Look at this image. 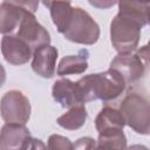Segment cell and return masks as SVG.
Segmentation results:
<instances>
[{"label": "cell", "mask_w": 150, "mask_h": 150, "mask_svg": "<svg viewBox=\"0 0 150 150\" xmlns=\"http://www.w3.org/2000/svg\"><path fill=\"white\" fill-rule=\"evenodd\" d=\"M52 95L53 98L63 108H73L84 103L77 82H73L68 79H60L55 81Z\"/></svg>", "instance_id": "8fae6325"}, {"label": "cell", "mask_w": 150, "mask_h": 150, "mask_svg": "<svg viewBox=\"0 0 150 150\" xmlns=\"http://www.w3.org/2000/svg\"><path fill=\"white\" fill-rule=\"evenodd\" d=\"M125 150H149V148H146L145 145H142V144H134V145H130L129 148H127Z\"/></svg>", "instance_id": "603a6c76"}, {"label": "cell", "mask_w": 150, "mask_h": 150, "mask_svg": "<svg viewBox=\"0 0 150 150\" xmlns=\"http://www.w3.org/2000/svg\"><path fill=\"white\" fill-rule=\"evenodd\" d=\"M87 117L88 114L84 104H80L70 108L67 112L57 117L56 122L61 128L66 130H77L86 123Z\"/></svg>", "instance_id": "2e32d148"}, {"label": "cell", "mask_w": 150, "mask_h": 150, "mask_svg": "<svg viewBox=\"0 0 150 150\" xmlns=\"http://www.w3.org/2000/svg\"><path fill=\"white\" fill-rule=\"evenodd\" d=\"M30 111L29 100L20 90H9L1 97V117L6 123L26 124Z\"/></svg>", "instance_id": "8992f818"}, {"label": "cell", "mask_w": 150, "mask_h": 150, "mask_svg": "<svg viewBox=\"0 0 150 150\" xmlns=\"http://www.w3.org/2000/svg\"><path fill=\"white\" fill-rule=\"evenodd\" d=\"M62 35L75 43L94 45L100 38V27L88 12L81 7H74L71 19Z\"/></svg>", "instance_id": "277c9868"}, {"label": "cell", "mask_w": 150, "mask_h": 150, "mask_svg": "<svg viewBox=\"0 0 150 150\" xmlns=\"http://www.w3.org/2000/svg\"><path fill=\"white\" fill-rule=\"evenodd\" d=\"M124 125L125 121L121 110L110 105L103 107L95 118V128L98 131V134L123 130Z\"/></svg>", "instance_id": "4fadbf2b"}, {"label": "cell", "mask_w": 150, "mask_h": 150, "mask_svg": "<svg viewBox=\"0 0 150 150\" xmlns=\"http://www.w3.org/2000/svg\"><path fill=\"white\" fill-rule=\"evenodd\" d=\"M39 4L33 1H2L0 4V32L4 35L16 34L27 12H35Z\"/></svg>", "instance_id": "5b68a950"}, {"label": "cell", "mask_w": 150, "mask_h": 150, "mask_svg": "<svg viewBox=\"0 0 150 150\" xmlns=\"http://www.w3.org/2000/svg\"><path fill=\"white\" fill-rule=\"evenodd\" d=\"M118 12L135 18L143 27L150 22V2L141 1H120Z\"/></svg>", "instance_id": "e0dca14e"}, {"label": "cell", "mask_w": 150, "mask_h": 150, "mask_svg": "<svg viewBox=\"0 0 150 150\" xmlns=\"http://www.w3.org/2000/svg\"><path fill=\"white\" fill-rule=\"evenodd\" d=\"M43 5L49 8L52 20H53L54 25L56 26L59 33L63 34L70 19H71V15H73L74 7H73L71 2H68V1H47V2H43Z\"/></svg>", "instance_id": "9a60e30c"}, {"label": "cell", "mask_w": 150, "mask_h": 150, "mask_svg": "<svg viewBox=\"0 0 150 150\" xmlns=\"http://www.w3.org/2000/svg\"><path fill=\"white\" fill-rule=\"evenodd\" d=\"M23 150H48V148L41 139L30 137Z\"/></svg>", "instance_id": "44dd1931"}, {"label": "cell", "mask_w": 150, "mask_h": 150, "mask_svg": "<svg viewBox=\"0 0 150 150\" xmlns=\"http://www.w3.org/2000/svg\"><path fill=\"white\" fill-rule=\"evenodd\" d=\"M57 55L59 52L54 46L47 45L38 48L36 50H34L33 54V61H32L33 71L45 79L53 77L55 75Z\"/></svg>", "instance_id": "7c38bea8"}, {"label": "cell", "mask_w": 150, "mask_h": 150, "mask_svg": "<svg viewBox=\"0 0 150 150\" xmlns=\"http://www.w3.org/2000/svg\"><path fill=\"white\" fill-rule=\"evenodd\" d=\"M89 53L86 49L80 50L77 55H68L60 60L56 74L59 76H66L70 74H82L88 69Z\"/></svg>", "instance_id": "5bb4252c"}, {"label": "cell", "mask_w": 150, "mask_h": 150, "mask_svg": "<svg viewBox=\"0 0 150 150\" xmlns=\"http://www.w3.org/2000/svg\"><path fill=\"white\" fill-rule=\"evenodd\" d=\"M1 53L4 59L13 66H21L29 61L34 50L19 36L4 35L1 39Z\"/></svg>", "instance_id": "ba28073f"}, {"label": "cell", "mask_w": 150, "mask_h": 150, "mask_svg": "<svg viewBox=\"0 0 150 150\" xmlns=\"http://www.w3.org/2000/svg\"><path fill=\"white\" fill-rule=\"evenodd\" d=\"M136 54L138 55V57L142 61H144L145 63L150 64V40H149V42L146 45H144L139 49H137V53Z\"/></svg>", "instance_id": "7402d4cb"}, {"label": "cell", "mask_w": 150, "mask_h": 150, "mask_svg": "<svg viewBox=\"0 0 150 150\" xmlns=\"http://www.w3.org/2000/svg\"><path fill=\"white\" fill-rule=\"evenodd\" d=\"M15 35L27 42L33 50L50 43L49 32L36 20L34 13L30 11L25 15Z\"/></svg>", "instance_id": "52a82bcc"}, {"label": "cell", "mask_w": 150, "mask_h": 150, "mask_svg": "<svg viewBox=\"0 0 150 150\" xmlns=\"http://www.w3.org/2000/svg\"><path fill=\"white\" fill-rule=\"evenodd\" d=\"M120 110L125 124L141 135L150 134V101L138 93H129L122 101Z\"/></svg>", "instance_id": "3957f363"}, {"label": "cell", "mask_w": 150, "mask_h": 150, "mask_svg": "<svg viewBox=\"0 0 150 150\" xmlns=\"http://www.w3.org/2000/svg\"><path fill=\"white\" fill-rule=\"evenodd\" d=\"M142 25L132 16L118 12L110 22V41L118 54L132 53L139 42Z\"/></svg>", "instance_id": "7a4b0ae2"}, {"label": "cell", "mask_w": 150, "mask_h": 150, "mask_svg": "<svg viewBox=\"0 0 150 150\" xmlns=\"http://www.w3.org/2000/svg\"><path fill=\"white\" fill-rule=\"evenodd\" d=\"M30 137L25 124L5 123L0 134V150H23Z\"/></svg>", "instance_id": "30bf717a"}, {"label": "cell", "mask_w": 150, "mask_h": 150, "mask_svg": "<svg viewBox=\"0 0 150 150\" xmlns=\"http://www.w3.org/2000/svg\"><path fill=\"white\" fill-rule=\"evenodd\" d=\"M96 143L100 150H125L127 149V137L123 130L107 131V132L98 134V138Z\"/></svg>", "instance_id": "ac0fdd59"}, {"label": "cell", "mask_w": 150, "mask_h": 150, "mask_svg": "<svg viewBox=\"0 0 150 150\" xmlns=\"http://www.w3.org/2000/svg\"><path fill=\"white\" fill-rule=\"evenodd\" d=\"M47 148L48 150H74V144L69 138L62 135L53 134L48 138Z\"/></svg>", "instance_id": "d6986e66"}, {"label": "cell", "mask_w": 150, "mask_h": 150, "mask_svg": "<svg viewBox=\"0 0 150 150\" xmlns=\"http://www.w3.org/2000/svg\"><path fill=\"white\" fill-rule=\"evenodd\" d=\"M83 102L101 100L104 102L117 98L125 89V81L114 69L89 74L77 81Z\"/></svg>", "instance_id": "6da1fadb"}, {"label": "cell", "mask_w": 150, "mask_h": 150, "mask_svg": "<svg viewBox=\"0 0 150 150\" xmlns=\"http://www.w3.org/2000/svg\"><path fill=\"white\" fill-rule=\"evenodd\" d=\"M74 150H100L97 143L91 137H82L74 144Z\"/></svg>", "instance_id": "ffe728a7"}, {"label": "cell", "mask_w": 150, "mask_h": 150, "mask_svg": "<svg viewBox=\"0 0 150 150\" xmlns=\"http://www.w3.org/2000/svg\"><path fill=\"white\" fill-rule=\"evenodd\" d=\"M149 23H150V22H149Z\"/></svg>", "instance_id": "cb8c5ba5"}, {"label": "cell", "mask_w": 150, "mask_h": 150, "mask_svg": "<svg viewBox=\"0 0 150 150\" xmlns=\"http://www.w3.org/2000/svg\"><path fill=\"white\" fill-rule=\"evenodd\" d=\"M110 69L116 70L127 84L139 80L145 71L143 61L137 54H117L110 62Z\"/></svg>", "instance_id": "9c48e42d"}]
</instances>
